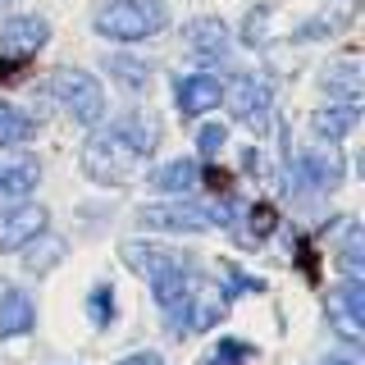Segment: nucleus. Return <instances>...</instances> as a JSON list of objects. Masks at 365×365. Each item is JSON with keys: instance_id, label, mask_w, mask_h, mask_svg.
<instances>
[{"instance_id": "9b49d317", "label": "nucleus", "mask_w": 365, "mask_h": 365, "mask_svg": "<svg viewBox=\"0 0 365 365\" xmlns=\"http://www.w3.org/2000/svg\"><path fill=\"white\" fill-rule=\"evenodd\" d=\"M32 324H37V306H32V297L23 292L19 283L0 279V338H23Z\"/></svg>"}, {"instance_id": "6e6552de", "label": "nucleus", "mask_w": 365, "mask_h": 365, "mask_svg": "<svg viewBox=\"0 0 365 365\" xmlns=\"http://www.w3.org/2000/svg\"><path fill=\"white\" fill-rule=\"evenodd\" d=\"M46 205H9L0 215V251H23L37 233H46Z\"/></svg>"}, {"instance_id": "5701e85b", "label": "nucleus", "mask_w": 365, "mask_h": 365, "mask_svg": "<svg viewBox=\"0 0 365 365\" xmlns=\"http://www.w3.org/2000/svg\"><path fill=\"white\" fill-rule=\"evenodd\" d=\"M242 237L247 242H265V237L279 228V215H274V205H265V201H256V205H247L242 210Z\"/></svg>"}, {"instance_id": "1a4fd4ad", "label": "nucleus", "mask_w": 365, "mask_h": 365, "mask_svg": "<svg viewBox=\"0 0 365 365\" xmlns=\"http://www.w3.org/2000/svg\"><path fill=\"white\" fill-rule=\"evenodd\" d=\"M174 101H178V114L182 119H197V114L215 110L224 101V83L215 73H187L174 83Z\"/></svg>"}, {"instance_id": "a878e982", "label": "nucleus", "mask_w": 365, "mask_h": 365, "mask_svg": "<svg viewBox=\"0 0 365 365\" xmlns=\"http://www.w3.org/2000/svg\"><path fill=\"white\" fill-rule=\"evenodd\" d=\"M334 306H342L351 319H361V324H365V283L361 279H342L338 288H334Z\"/></svg>"}, {"instance_id": "9d476101", "label": "nucleus", "mask_w": 365, "mask_h": 365, "mask_svg": "<svg viewBox=\"0 0 365 365\" xmlns=\"http://www.w3.org/2000/svg\"><path fill=\"white\" fill-rule=\"evenodd\" d=\"M288 187L297 192H329L342 182V160L338 155H297L288 165Z\"/></svg>"}, {"instance_id": "f8f14e48", "label": "nucleus", "mask_w": 365, "mask_h": 365, "mask_svg": "<svg viewBox=\"0 0 365 365\" xmlns=\"http://www.w3.org/2000/svg\"><path fill=\"white\" fill-rule=\"evenodd\" d=\"M182 41H187V51L197 55V60H205V64H220V60H228V28L220 19H192L187 28H182Z\"/></svg>"}, {"instance_id": "2f4dec72", "label": "nucleus", "mask_w": 365, "mask_h": 365, "mask_svg": "<svg viewBox=\"0 0 365 365\" xmlns=\"http://www.w3.org/2000/svg\"><path fill=\"white\" fill-rule=\"evenodd\" d=\"M319 365H356V356H324Z\"/></svg>"}, {"instance_id": "4be33fe9", "label": "nucleus", "mask_w": 365, "mask_h": 365, "mask_svg": "<svg viewBox=\"0 0 365 365\" xmlns=\"http://www.w3.org/2000/svg\"><path fill=\"white\" fill-rule=\"evenodd\" d=\"M251 361H256V347L242 342V338H220L201 356V365H251Z\"/></svg>"}, {"instance_id": "a211bd4d", "label": "nucleus", "mask_w": 365, "mask_h": 365, "mask_svg": "<svg viewBox=\"0 0 365 365\" xmlns=\"http://www.w3.org/2000/svg\"><path fill=\"white\" fill-rule=\"evenodd\" d=\"M23 251H28V256H23V269H28V274H51L55 265H60V256H64V237L37 233Z\"/></svg>"}, {"instance_id": "ddd939ff", "label": "nucleus", "mask_w": 365, "mask_h": 365, "mask_svg": "<svg viewBox=\"0 0 365 365\" xmlns=\"http://www.w3.org/2000/svg\"><path fill=\"white\" fill-rule=\"evenodd\" d=\"M46 37H51V23L37 19V14L5 19V28H0V46H5L9 55H32V51H41Z\"/></svg>"}, {"instance_id": "423d86ee", "label": "nucleus", "mask_w": 365, "mask_h": 365, "mask_svg": "<svg viewBox=\"0 0 365 365\" xmlns=\"http://www.w3.org/2000/svg\"><path fill=\"white\" fill-rule=\"evenodd\" d=\"M224 96H228V110H233V119H237V123H247V128H256V133L269 123L274 96H269V83H265V78L242 73L233 87H224Z\"/></svg>"}, {"instance_id": "b1692460", "label": "nucleus", "mask_w": 365, "mask_h": 365, "mask_svg": "<svg viewBox=\"0 0 365 365\" xmlns=\"http://www.w3.org/2000/svg\"><path fill=\"white\" fill-rule=\"evenodd\" d=\"M338 265L347 279H365V256H361V224H347V237L338 247Z\"/></svg>"}, {"instance_id": "7c9ffc66", "label": "nucleus", "mask_w": 365, "mask_h": 365, "mask_svg": "<svg viewBox=\"0 0 365 365\" xmlns=\"http://www.w3.org/2000/svg\"><path fill=\"white\" fill-rule=\"evenodd\" d=\"M114 365H165V356H160V351H133V356H123Z\"/></svg>"}, {"instance_id": "c756f323", "label": "nucleus", "mask_w": 365, "mask_h": 365, "mask_svg": "<svg viewBox=\"0 0 365 365\" xmlns=\"http://www.w3.org/2000/svg\"><path fill=\"white\" fill-rule=\"evenodd\" d=\"M228 283H233V292H265V283L242 274V269H228Z\"/></svg>"}, {"instance_id": "aec40b11", "label": "nucleus", "mask_w": 365, "mask_h": 365, "mask_svg": "<svg viewBox=\"0 0 365 365\" xmlns=\"http://www.w3.org/2000/svg\"><path fill=\"white\" fill-rule=\"evenodd\" d=\"M37 187V165L32 160H19V165H5L0 169V201H19Z\"/></svg>"}, {"instance_id": "72a5a7b5", "label": "nucleus", "mask_w": 365, "mask_h": 365, "mask_svg": "<svg viewBox=\"0 0 365 365\" xmlns=\"http://www.w3.org/2000/svg\"><path fill=\"white\" fill-rule=\"evenodd\" d=\"M9 5H14V0H0V9H9Z\"/></svg>"}, {"instance_id": "f257e3e1", "label": "nucleus", "mask_w": 365, "mask_h": 365, "mask_svg": "<svg viewBox=\"0 0 365 365\" xmlns=\"http://www.w3.org/2000/svg\"><path fill=\"white\" fill-rule=\"evenodd\" d=\"M155 142H160V128L137 110L119 114L110 123L101 119L83 142V151H78V165H83V174L96 187H123L137 174V165L155 151Z\"/></svg>"}, {"instance_id": "412c9836", "label": "nucleus", "mask_w": 365, "mask_h": 365, "mask_svg": "<svg viewBox=\"0 0 365 365\" xmlns=\"http://www.w3.org/2000/svg\"><path fill=\"white\" fill-rule=\"evenodd\" d=\"M106 68L114 73V83H119L123 91H133V96H137V91H146V87H151V68H146L142 60H128V55H110V60H106Z\"/></svg>"}, {"instance_id": "393cba45", "label": "nucleus", "mask_w": 365, "mask_h": 365, "mask_svg": "<svg viewBox=\"0 0 365 365\" xmlns=\"http://www.w3.org/2000/svg\"><path fill=\"white\" fill-rule=\"evenodd\" d=\"M114 311H119V306H114V288H110V283H96V288L87 292V315H91V324H96V329H110Z\"/></svg>"}, {"instance_id": "4468645a", "label": "nucleus", "mask_w": 365, "mask_h": 365, "mask_svg": "<svg viewBox=\"0 0 365 365\" xmlns=\"http://www.w3.org/2000/svg\"><path fill=\"white\" fill-rule=\"evenodd\" d=\"M197 182H201V165L187 155L169 160V165H160L151 174V187L165 192V197H187V192H197Z\"/></svg>"}, {"instance_id": "cd10ccee", "label": "nucleus", "mask_w": 365, "mask_h": 365, "mask_svg": "<svg viewBox=\"0 0 365 365\" xmlns=\"http://www.w3.org/2000/svg\"><path fill=\"white\" fill-rule=\"evenodd\" d=\"M224 142H228V128H224V123H201V133H197V151H201V160H220Z\"/></svg>"}, {"instance_id": "7ed1b4c3", "label": "nucleus", "mask_w": 365, "mask_h": 365, "mask_svg": "<svg viewBox=\"0 0 365 365\" xmlns=\"http://www.w3.org/2000/svg\"><path fill=\"white\" fill-rule=\"evenodd\" d=\"M169 9L160 0H106L91 14V28L106 41H146L155 32H165Z\"/></svg>"}, {"instance_id": "bb28decb", "label": "nucleus", "mask_w": 365, "mask_h": 365, "mask_svg": "<svg viewBox=\"0 0 365 365\" xmlns=\"http://www.w3.org/2000/svg\"><path fill=\"white\" fill-rule=\"evenodd\" d=\"M269 19H274V5H256V9L242 19V41L251 46V51L269 41Z\"/></svg>"}, {"instance_id": "c85d7f7f", "label": "nucleus", "mask_w": 365, "mask_h": 365, "mask_svg": "<svg viewBox=\"0 0 365 365\" xmlns=\"http://www.w3.org/2000/svg\"><path fill=\"white\" fill-rule=\"evenodd\" d=\"M329 319L338 324V334L347 338V342H361V319H351L347 311H342V306H329Z\"/></svg>"}, {"instance_id": "f03ea898", "label": "nucleus", "mask_w": 365, "mask_h": 365, "mask_svg": "<svg viewBox=\"0 0 365 365\" xmlns=\"http://www.w3.org/2000/svg\"><path fill=\"white\" fill-rule=\"evenodd\" d=\"M151 288H155V306L165 311V324L174 334H205V329H215L224 315V302H228L220 283L201 279L192 265L160 274V279H151Z\"/></svg>"}, {"instance_id": "473e14b6", "label": "nucleus", "mask_w": 365, "mask_h": 365, "mask_svg": "<svg viewBox=\"0 0 365 365\" xmlns=\"http://www.w3.org/2000/svg\"><path fill=\"white\" fill-rule=\"evenodd\" d=\"M9 73H14V60H5V64H0V83H5Z\"/></svg>"}, {"instance_id": "20e7f679", "label": "nucleus", "mask_w": 365, "mask_h": 365, "mask_svg": "<svg viewBox=\"0 0 365 365\" xmlns=\"http://www.w3.org/2000/svg\"><path fill=\"white\" fill-rule=\"evenodd\" d=\"M46 91H51L64 106L68 119L83 123V128H96V123L106 119V91H101V83L91 73H83V68H55Z\"/></svg>"}, {"instance_id": "0eeeda50", "label": "nucleus", "mask_w": 365, "mask_h": 365, "mask_svg": "<svg viewBox=\"0 0 365 365\" xmlns=\"http://www.w3.org/2000/svg\"><path fill=\"white\" fill-rule=\"evenodd\" d=\"M119 256H123V265H128L133 274H142L146 283L160 279V274H169V269H187V265H192V260L182 256V251L160 247V242H142V237L123 242V247H119Z\"/></svg>"}, {"instance_id": "dca6fc26", "label": "nucleus", "mask_w": 365, "mask_h": 365, "mask_svg": "<svg viewBox=\"0 0 365 365\" xmlns=\"http://www.w3.org/2000/svg\"><path fill=\"white\" fill-rule=\"evenodd\" d=\"M319 87L329 91V101H361V91H365L361 60H338V64H324V78H319Z\"/></svg>"}, {"instance_id": "6ab92c4d", "label": "nucleus", "mask_w": 365, "mask_h": 365, "mask_svg": "<svg viewBox=\"0 0 365 365\" xmlns=\"http://www.w3.org/2000/svg\"><path fill=\"white\" fill-rule=\"evenodd\" d=\"M37 133L28 110H19L14 101H0V146H23L28 137Z\"/></svg>"}, {"instance_id": "f3484780", "label": "nucleus", "mask_w": 365, "mask_h": 365, "mask_svg": "<svg viewBox=\"0 0 365 365\" xmlns=\"http://www.w3.org/2000/svg\"><path fill=\"white\" fill-rule=\"evenodd\" d=\"M351 14H356V0H338L334 9H319L315 19H306L302 28L292 32V41H319V37H334V32H342L351 23Z\"/></svg>"}, {"instance_id": "39448f33", "label": "nucleus", "mask_w": 365, "mask_h": 365, "mask_svg": "<svg viewBox=\"0 0 365 365\" xmlns=\"http://www.w3.org/2000/svg\"><path fill=\"white\" fill-rule=\"evenodd\" d=\"M137 220H142V228H155V233H205V228H215V215L205 210V205L182 201V197L142 205Z\"/></svg>"}, {"instance_id": "2eb2a0df", "label": "nucleus", "mask_w": 365, "mask_h": 365, "mask_svg": "<svg viewBox=\"0 0 365 365\" xmlns=\"http://www.w3.org/2000/svg\"><path fill=\"white\" fill-rule=\"evenodd\" d=\"M356 123H361V101H329V106L315 110L311 128L319 137H329V142H338V137H347Z\"/></svg>"}]
</instances>
